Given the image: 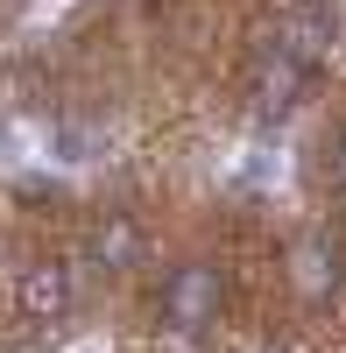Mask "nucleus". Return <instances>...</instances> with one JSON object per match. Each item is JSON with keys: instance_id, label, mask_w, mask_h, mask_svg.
Instances as JSON below:
<instances>
[{"instance_id": "f257e3e1", "label": "nucleus", "mask_w": 346, "mask_h": 353, "mask_svg": "<svg viewBox=\"0 0 346 353\" xmlns=\"http://www.w3.org/2000/svg\"><path fill=\"white\" fill-rule=\"evenodd\" d=\"M325 43H332V8H325V0H283V8H276V43L269 50L311 64Z\"/></svg>"}, {"instance_id": "f03ea898", "label": "nucleus", "mask_w": 346, "mask_h": 353, "mask_svg": "<svg viewBox=\"0 0 346 353\" xmlns=\"http://www.w3.org/2000/svg\"><path fill=\"white\" fill-rule=\"evenodd\" d=\"M64 311H71V269H64V261L21 269V318H28V325H57Z\"/></svg>"}, {"instance_id": "7ed1b4c3", "label": "nucleus", "mask_w": 346, "mask_h": 353, "mask_svg": "<svg viewBox=\"0 0 346 353\" xmlns=\"http://www.w3.org/2000/svg\"><path fill=\"white\" fill-rule=\"evenodd\" d=\"M297 85H304V64L283 57V50H269L262 64H254V121H283L290 99H297Z\"/></svg>"}, {"instance_id": "20e7f679", "label": "nucleus", "mask_w": 346, "mask_h": 353, "mask_svg": "<svg viewBox=\"0 0 346 353\" xmlns=\"http://www.w3.org/2000/svg\"><path fill=\"white\" fill-rule=\"evenodd\" d=\"M212 304H219L212 269H177L170 276V332H198L212 318Z\"/></svg>"}, {"instance_id": "39448f33", "label": "nucleus", "mask_w": 346, "mask_h": 353, "mask_svg": "<svg viewBox=\"0 0 346 353\" xmlns=\"http://www.w3.org/2000/svg\"><path fill=\"white\" fill-rule=\"evenodd\" d=\"M134 254H141L134 219H121V212H113V219L99 226V269H134Z\"/></svg>"}]
</instances>
